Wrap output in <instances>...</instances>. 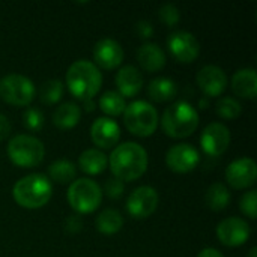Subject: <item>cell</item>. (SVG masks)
Returning <instances> with one entry per match:
<instances>
[{"label": "cell", "instance_id": "obj_1", "mask_svg": "<svg viewBox=\"0 0 257 257\" xmlns=\"http://www.w3.org/2000/svg\"><path fill=\"white\" fill-rule=\"evenodd\" d=\"M149 158L146 149L134 142L117 145L108 157L113 178L122 182H133L142 178L146 173Z\"/></svg>", "mask_w": 257, "mask_h": 257}, {"label": "cell", "instance_id": "obj_2", "mask_svg": "<svg viewBox=\"0 0 257 257\" xmlns=\"http://www.w3.org/2000/svg\"><path fill=\"white\" fill-rule=\"evenodd\" d=\"M53 196V184L42 173H30L12 187V197L21 208L38 209L45 206Z\"/></svg>", "mask_w": 257, "mask_h": 257}, {"label": "cell", "instance_id": "obj_3", "mask_svg": "<svg viewBox=\"0 0 257 257\" xmlns=\"http://www.w3.org/2000/svg\"><path fill=\"white\" fill-rule=\"evenodd\" d=\"M66 86L75 98L81 101L93 99L102 86V75L95 63L81 59L68 68Z\"/></svg>", "mask_w": 257, "mask_h": 257}, {"label": "cell", "instance_id": "obj_4", "mask_svg": "<svg viewBox=\"0 0 257 257\" xmlns=\"http://www.w3.org/2000/svg\"><path fill=\"white\" fill-rule=\"evenodd\" d=\"M161 126L172 139L190 137L199 126V113L187 101H176L169 105L161 116Z\"/></svg>", "mask_w": 257, "mask_h": 257}, {"label": "cell", "instance_id": "obj_5", "mask_svg": "<svg viewBox=\"0 0 257 257\" xmlns=\"http://www.w3.org/2000/svg\"><path fill=\"white\" fill-rule=\"evenodd\" d=\"M123 123L133 136L149 137L157 131L160 116L157 108L148 101H133L125 107Z\"/></svg>", "mask_w": 257, "mask_h": 257}, {"label": "cell", "instance_id": "obj_6", "mask_svg": "<svg viewBox=\"0 0 257 257\" xmlns=\"http://www.w3.org/2000/svg\"><path fill=\"white\" fill-rule=\"evenodd\" d=\"M6 151L12 164L23 169L39 166L45 155L44 143L39 139L29 134H18L12 137L8 143Z\"/></svg>", "mask_w": 257, "mask_h": 257}, {"label": "cell", "instance_id": "obj_7", "mask_svg": "<svg viewBox=\"0 0 257 257\" xmlns=\"http://www.w3.org/2000/svg\"><path fill=\"white\" fill-rule=\"evenodd\" d=\"M68 202L78 215L95 212L102 202V190L92 179H75L72 184H69Z\"/></svg>", "mask_w": 257, "mask_h": 257}, {"label": "cell", "instance_id": "obj_8", "mask_svg": "<svg viewBox=\"0 0 257 257\" xmlns=\"http://www.w3.org/2000/svg\"><path fill=\"white\" fill-rule=\"evenodd\" d=\"M36 96V87L30 78L21 74H8L0 78V98L15 107H27Z\"/></svg>", "mask_w": 257, "mask_h": 257}, {"label": "cell", "instance_id": "obj_9", "mask_svg": "<svg viewBox=\"0 0 257 257\" xmlns=\"http://www.w3.org/2000/svg\"><path fill=\"white\" fill-rule=\"evenodd\" d=\"M160 196L154 187L142 185L137 187L126 200V211L133 218H148L151 217L158 208Z\"/></svg>", "mask_w": 257, "mask_h": 257}, {"label": "cell", "instance_id": "obj_10", "mask_svg": "<svg viewBox=\"0 0 257 257\" xmlns=\"http://www.w3.org/2000/svg\"><path fill=\"white\" fill-rule=\"evenodd\" d=\"M170 54L181 63H191L200 54V44L196 36L185 30L173 32L167 39Z\"/></svg>", "mask_w": 257, "mask_h": 257}, {"label": "cell", "instance_id": "obj_11", "mask_svg": "<svg viewBox=\"0 0 257 257\" xmlns=\"http://www.w3.org/2000/svg\"><path fill=\"white\" fill-rule=\"evenodd\" d=\"M230 139H232L230 131L224 123L212 122L203 130L200 136V146L206 155L220 157L227 151L230 145Z\"/></svg>", "mask_w": 257, "mask_h": 257}, {"label": "cell", "instance_id": "obj_12", "mask_svg": "<svg viewBox=\"0 0 257 257\" xmlns=\"http://www.w3.org/2000/svg\"><path fill=\"white\" fill-rule=\"evenodd\" d=\"M200 161L197 149L190 143H178L172 146L166 154V164L175 173H190Z\"/></svg>", "mask_w": 257, "mask_h": 257}, {"label": "cell", "instance_id": "obj_13", "mask_svg": "<svg viewBox=\"0 0 257 257\" xmlns=\"http://www.w3.org/2000/svg\"><path fill=\"white\" fill-rule=\"evenodd\" d=\"M257 178V166L253 158L244 157L232 161L226 169V181L235 190H245L254 185Z\"/></svg>", "mask_w": 257, "mask_h": 257}, {"label": "cell", "instance_id": "obj_14", "mask_svg": "<svg viewBox=\"0 0 257 257\" xmlns=\"http://www.w3.org/2000/svg\"><path fill=\"white\" fill-rule=\"evenodd\" d=\"M250 233V224L239 217H229L217 226V238L226 247H239L245 244Z\"/></svg>", "mask_w": 257, "mask_h": 257}, {"label": "cell", "instance_id": "obj_15", "mask_svg": "<svg viewBox=\"0 0 257 257\" xmlns=\"http://www.w3.org/2000/svg\"><path fill=\"white\" fill-rule=\"evenodd\" d=\"M196 83L206 98L220 96L227 87V75L217 65H205L197 72Z\"/></svg>", "mask_w": 257, "mask_h": 257}, {"label": "cell", "instance_id": "obj_16", "mask_svg": "<svg viewBox=\"0 0 257 257\" xmlns=\"http://www.w3.org/2000/svg\"><path fill=\"white\" fill-rule=\"evenodd\" d=\"M93 60L98 69H114L120 66L123 60V48L117 41L111 38H102L93 47Z\"/></svg>", "mask_w": 257, "mask_h": 257}, {"label": "cell", "instance_id": "obj_17", "mask_svg": "<svg viewBox=\"0 0 257 257\" xmlns=\"http://www.w3.org/2000/svg\"><path fill=\"white\" fill-rule=\"evenodd\" d=\"M90 139L101 149L113 148L120 139V128L111 117H98L90 126Z\"/></svg>", "mask_w": 257, "mask_h": 257}, {"label": "cell", "instance_id": "obj_18", "mask_svg": "<svg viewBox=\"0 0 257 257\" xmlns=\"http://www.w3.org/2000/svg\"><path fill=\"white\" fill-rule=\"evenodd\" d=\"M116 86L117 93H120L123 98H133L143 87V75L136 66L125 65L116 74Z\"/></svg>", "mask_w": 257, "mask_h": 257}, {"label": "cell", "instance_id": "obj_19", "mask_svg": "<svg viewBox=\"0 0 257 257\" xmlns=\"http://www.w3.org/2000/svg\"><path fill=\"white\" fill-rule=\"evenodd\" d=\"M232 90L244 99H254L257 93V72L254 68H242L232 77Z\"/></svg>", "mask_w": 257, "mask_h": 257}, {"label": "cell", "instance_id": "obj_20", "mask_svg": "<svg viewBox=\"0 0 257 257\" xmlns=\"http://www.w3.org/2000/svg\"><path fill=\"white\" fill-rule=\"evenodd\" d=\"M137 60L139 65L148 72L161 71L166 65V53L164 50L154 42H145L137 50Z\"/></svg>", "mask_w": 257, "mask_h": 257}, {"label": "cell", "instance_id": "obj_21", "mask_svg": "<svg viewBox=\"0 0 257 257\" xmlns=\"http://www.w3.org/2000/svg\"><path fill=\"white\" fill-rule=\"evenodd\" d=\"M108 166L107 155L99 149H86L78 157V167L83 173L96 176L101 175Z\"/></svg>", "mask_w": 257, "mask_h": 257}, {"label": "cell", "instance_id": "obj_22", "mask_svg": "<svg viewBox=\"0 0 257 257\" xmlns=\"http://www.w3.org/2000/svg\"><path fill=\"white\" fill-rule=\"evenodd\" d=\"M81 119V108L75 102H62L53 113V123L59 130H72Z\"/></svg>", "mask_w": 257, "mask_h": 257}, {"label": "cell", "instance_id": "obj_23", "mask_svg": "<svg viewBox=\"0 0 257 257\" xmlns=\"http://www.w3.org/2000/svg\"><path fill=\"white\" fill-rule=\"evenodd\" d=\"M178 93L176 83L167 77L154 78L148 86V95L155 102H167L172 101Z\"/></svg>", "mask_w": 257, "mask_h": 257}, {"label": "cell", "instance_id": "obj_24", "mask_svg": "<svg viewBox=\"0 0 257 257\" xmlns=\"http://www.w3.org/2000/svg\"><path fill=\"white\" fill-rule=\"evenodd\" d=\"M77 176V167L69 160H57L48 166V179L60 185L72 184Z\"/></svg>", "mask_w": 257, "mask_h": 257}, {"label": "cell", "instance_id": "obj_25", "mask_svg": "<svg viewBox=\"0 0 257 257\" xmlns=\"http://www.w3.org/2000/svg\"><path fill=\"white\" fill-rule=\"evenodd\" d=\"M205 200H206V205L209 209H212L215 212L224 211L230 203V191L224 184L215 182L208 188Z\"/></svg>", "mask_w": 257, "mask_h": 257}, {"label": "cell", "instance_id": "obj_26", "mask_svg": "<svg viewBox=\"0 0 257 257\" xmlns=\"http://www.w3.org/2000/svg\"><path fill=\"white\" fill-rule=\"evenodd\" d=\"M96 229L102 235H114L117 233L122 226H123V217L119 211L116 209H104L98 217H96Z\"/></svg>", "mask_w": 257, "mask_h": 257}, {"label": "cell", "instance_id": "obj_27", "mask_svg": "<svg viewBox=\"0 0 257 257\" xmlns=\"http://www.w3.org/2000/svg\"><path fill=\"white\" fill-rule=\"evenodd\" d=\"M99 107L107 116H120L125 111V98L116 90H107L99 98Z\"/></svg>", "mask_w": 257, "mask_h": 257}, {"label": "cell", "instance_id": "obj_28", "mask_svg": "<svg viewBox=\"0 0 257 257\" xmlns=\"http://www.w3.org/2000/svg\"><path fill=\"white\" fill-rule=\"evenodd\" d=\"M215 111L220 117H223L226 120H233V119H238L241 116L242 105L238 99H235L232 96H224V98L217 101Z\"/></svg>", "mask_w": 257, "mask_h": 257}, {"label": "cell", "instance_id": "obj_29", "mask_svg": "<svg viewBox=\"0 0 257 257\" xmlns=\"http://www.w3.org/2000/svg\"><path fill=\"white\" fill-rule=\"evenodd\" d=\"M62 95H63V83L57 78L47 80L41 86V90H39V98L47 105H53V104L59 102Z\"/></svg>", "mask_w": 257, "mask_h": 257}, {"label": "cell", "instance_id": "obj_30", "mask_svg": "<svg viewBox=\"0 0 257 257\" xmlns=\"http://www.w3.org/2000/svg\"><path fill=\"white\" fill-rule=\"evenodd\" d=\"M23 125L29 131H41L44 126V114L36 107H29L23 113Z\"/></svg>", "mask_w": 257, "mask_h": 257}, {"label": "cell", "instance_id": "obj_31", "mask_svg": "<svg viewBox=\"0 0 257 257\" xmlns=\"http://www.w3.org/2000/svg\"><path fill=\"white\" fill-rule=\"evenodd\" d=\"M239 209L244 215H247L251 220H256L257 217V191L250 190L247 191L239 202Z\"/></svg>", "mask_w": 257, "mask_h": 257}, {"label": "cell", "instance_id": "obj_32", "mask_svg": "<svg viewBox=\"0 0 257 257\" xmlns=\"http://www.w3.org/2000/svg\"><path fill=\"white\" fill-rule=\"evenodd\" d=\"M158 17L169 27H173V26H176L181 21V12H179V9L173 3L163 5L160 8V11H158Z\"/></svg>", "mask_w": 257, "mask_h": 257}, {"label": "cell", "instance_id": "obj_33", "mask_svg": "<svg viewBox=\"0 0 257 257\" xmlns=\"http://www.w3.org/2000/svg\"><path fill=\"white\" fill-rule=\"evenodd\" d=\"M123 190H125L123 182L119 181V179H116V178L107 179V182H105V185H104V193H105L110 199H119V197H122Z\"/></svg>", "mask_w": 257, "mask_h": 257}, {"label": "cell", "instance_id": "obj_34", "mask_svg": "<svg viewBox=\"0 0 257 257\" xmlns=\"http://www.w3.org/2000/svg\"><path fill=\"white\" fill-rule=\"evenodd\" d=\"M63 229H65V232L69 233V235H77V233H80L81 229H83V218H81V215H78V214L69 215V217L65 220V223H63Z\"/></svg>", "mask_w": 257, "mask_h": 257}, {"label": "cell", "instance_id": "obj_35", "mask_svg": "<svg viewBox=\"0 0 257 257\" xmlns=\"http://www.w3.org/2000/svg\"><path fill=\"white\" fill-rule=\"evenodd\" d=\"M136 33L139 35V38L142 39H149L152 35H154V26L152 23L146 21V20H142L136 24Z\"/></svg>", "mask_w": 257, "mask_h": 257}, {"label": "cell", "instance_id": "obj_36", "mask_svg": "<svg viewBox=\"0 0 257 257\" xmlns=\"http://www.w3.org/2000/svg\"><path fill=\"white\" fill-rule=\"evenodd\" d=\"M11 130H12V126H11L9 119L5 114L0 113V142L5 140L11 134Z\"/></svg>", "mask_w": 257, "mask_h": 257}, {"label": "cell", "instance_id": "obj_37", "mask_svg": "<svg viewBox=\"0 0 257 257\" xmlns=\"http://www.w3.org/2000/svg\"><path fill=\"white\" fill-rule=\"evenodd\" d=\"M197 257H224L223 256V253L221 251H218L217 248H211V247H208V248H203Z\"/></svg>", "mask_w": 257, "mask_h": 257}, {"label": "cell", "instance_id": "obj_38", "mask_svg": "<svg viewBox=\"0 0 257 257\" xmlns=\"http://www.w3.org/2000/svg\"><path fill=\"white\" fill-rule=\"evenodd\" d=\"M83 104H84V110H86V111H93V110H95V102H93V99H84Z\"/></svg>", "mask_w": 257, "mask_h": 257}, {"label": "cell", "instance_id": "obj_39", "mask_svg": "<svg viewBox=\"0 0 257 257\" xmlns=\"http://www.w3.org/2000/svg\"><path fill=\"white\" fill-rule=\"evenodd\" d=\"M248 257H257V248L256 247H253L250 251H248Z\"/></svg>", "mask_w": 257, "mask_h": 257}]
</instances>
